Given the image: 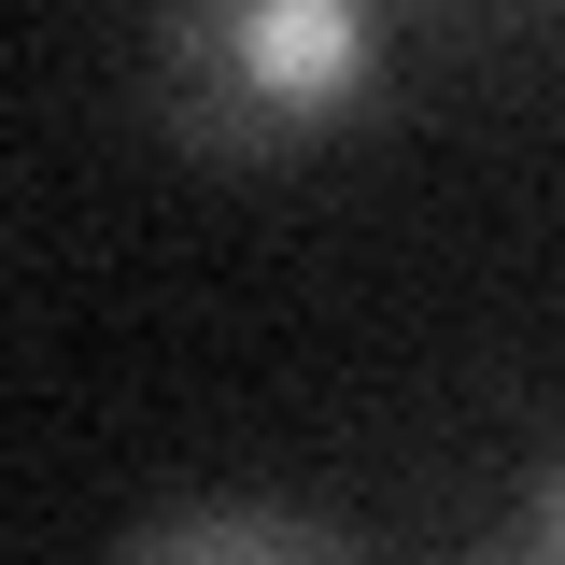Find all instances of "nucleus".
<instances>
[{"label": "nucleus", "mask_w": 565, "mask_h": 565, "mask_svg": "<svg viewBox=\"0 0 565 565\" xmlns=\"http://www.w3.org/2000/svg\"><path fill=\"white\" fill-rule=\"evenodd\" d=\"M382 71V29L353 0H199L156 29V114L199 141H269L340 114Z\"/></svg>", "instance_id": "nucleus-1"}, {"label": "nucleus", "mask_w": 565, "mask_h": 565, "mask_svg": "<svg viewBox=\"0 0 565 565\" xmlns=\"http://www.w3.org/2000/svg\"><path fill=\"white\" fill-rule=\"evenodd\" d=\"M523 537H537V565H565V452H552V481H537V509H523Z\"/></svg>", "instance_id": "nucleus-3"}, {"label": "nucleus", "mask_w": 565, "mask_h": 565, "mask_svg": "<svg viewBox=\"0 0 565 565\" xmlns=\"http://www.w3.org/2000/svg\"><path fill=\"white\" fill-rule=\"evenodd\" d=\"M452 565H537V537H523V523H494V537H467Z\"/></svg>", "instance_id": "nucleus-4"}, {"label": "nucleus", "mask_w": 565, "mask_h": 565, "mask_svg": "<svg viewBox=\"0 0 565 565\" xmlns=\"http://www.w3.org/2000/svg\"><path fill=\"white\" fill-rule=\"evenodd\" d=\"M114 565H353V537L297 509H184V523H141Z\"/></svg>", "instance_id": "nucleus-2"}]
</instances>
